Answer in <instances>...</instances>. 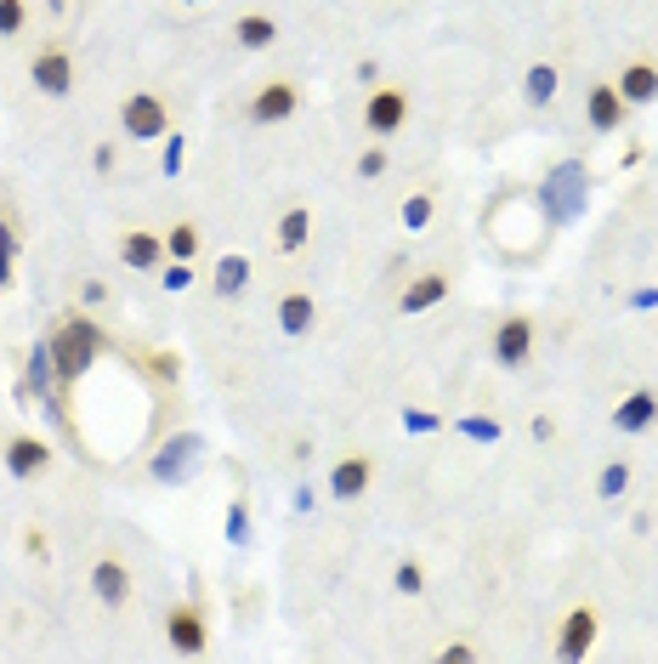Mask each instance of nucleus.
<instances>
[{"label":"nucleus","mask_w":658,"mask_h":664,"mask_svg":"<svg viewBox=\"0 0 658 664\" xmlns=\"http://www.w3.org/2000/svg\"><path fill=\"white\" fill-rule=\"evenodd\" d=\"M46 347H52V370H57V381H80V375L91 370V358H103V329L75 313L69 324H57V329H52Z\"/></svg>","instance_id":"f257e3e1"},{"label":"nucleus","mask_w":658,"mask_h":664,"mask_svg":"<svg viewBox=\"0 0 658 664\" xmlns=\"http://www.w3.org/2000/svg\"><path fill=\"white\" fill-rule=\"evenodd\" d=\"M120 131L131 143H159V137H171V114H164L154 91H131L120 103Z\"/></svg>","instance_id":"f03ea898"},{"label":"nucleus","mask_w":658,"mask_h":664,"mask_svg":"<svg viewBox=\"0 0 658 664\" xmlns=\"http://www.w3.org/2000/svg\"><path fill=\"white\" fill-rule=\"evenodd\" d=\"M529 358H534V318L529 313L500 318V329H494V363L500 370H522Z\"/></svg>","instance_id":"7ed1b4c3"},{"label":"nucleus","mask_w":658,"mask_h":664,"mask_svg":"<svg viewBox=\"0 0 658 664\" xmlns=\"http://www.w3.org/2000/svg\"><path fill=\"white\" fill-rule=\"evenodd\" d=\"M29 80H35L41 97H69L75 91V57L63 46H41L35 57H29Z\"/></svg>","instance_id":"20e7f679"},{"label":"nucleus","mask_w":658,"mask_h":664,"mask_svg":"<svg viewBox=\"0 0 658 664\" xmlns=\"http://www.w3.org/2000/svg\"><path fill=\"white\" fill-rule=\"evenodd\" d=\"M597 637H602V619L590 608H574L563 619V630H556V664H585V653L597 648Z\"/></svg>","instance_id":"39448f33"},{"label":"nucleus","mask_w":658,"mask_h":664,"mask_svg":"<svg viewBox=\"0 0 658 664\" xmlns=\"http://www.w3.org/2000/svg\"><path fill=\"white\" fill-rule=\"evenodd\" d=\"M295 109H302V86H295V80H268L250 97V125H279Z\"/></svg>","instance_id":"423d86ee"},{"label":"nucleus","mask_w":658,"mask_h":664,"mask_svg":"<svg viewBox=\"0 0 658 664\" xmlns=\"http://www.w3.org/2000/svg\"><path fill=\"white\" fill-rule=\"evenodd\" d=\"M404 120H409V97L398 86H375L370 103H364V125L375 137H392V131H404Z\"/></svg>","instance_id":"0eeeda50"},{"label":"nucleus","mask_w":658,"mask_h":664,"mask_svg":"<svg viewBox=\"0 0 658 664\" xmlns=\"http://www.w3.org/2000/svg\"><path fill=\"white\" fill-rule=\"evenodd\" d=\"M164 637H171V648H177L182 659L205 653V642H211V630H205V614H200V608H188V603H177L171 614H164Z\"/></svg>","instance_id":"6e6552de"},{"label":"nucleus","mask_w":658,"mask_h":664,"mask_svg":"<svg viewBox=\"0 0 658 664\" xmlns=\"http://www.w3.org/2000/svg\"><path fill=\"white\" fill-rule=\"evenodd\" d=\"M370 483H375L370 454H347V460H336V472H329V494H336V500H358V494H370Z\"/></svg>","instance_id":"1a4fd4ad"},{"label":"nucleus","mask_w":658,"mask_h":664,"mask_svg":"<svg viewBox=\"0 0 658 664\" xmlns=\"http://www.w3.org/2000/svg\"><path fill=\"white\" fill-rule=\"evenodd\" d=\"M120 261L125 268H137V273H154V268H164V239L159 234H148V227H131V234L120 239Z\"/></svg>","instance_id":"9d476101"},{"label":"nucleus","mask_w":658,"mask_h":664,"mask_svg":"<svg viewBox=\"0 0 658 664\" xmlns=\"http://www.w3.org/2000/svg\"><path fill=\"white\" fill-rule=\"evenodd\" d=\"M46 466H52V443H46V438H29V431H23V438L7 443V472H12V477L29 483V477H41Z\"/></svg>","instance_id":"9b49d317"},{"label":"nucleus","mask_w":658,"mask_h":664,"mask_svg":"<svg viewBox=\"0 0 658 664\" xmlns=\"http://www.w3.org/2000/svg\"><path fill=\"white\" fill-rule=\"evenodd\" d=\"M193 460H200V438H193V431H182V438L164 443V454H154V466H148V472L164 477V483H182Z\"/></svg>","instance_id":"f8f14e48"},{"label":"nucleus","mask_w":658,"mask_h":664,"mask_svg":"<svg viewBox=\"0 0 658 664\" xmlns=\"http://www.w3.org/2000/svg\"><path fill=\"white\" fill-rule=\"evenodd\" d=\"M91 590H97V603H103V608H120L125 596H131V569H125L120 556H103L91 569Z\"/></svg>","instance_id":"ddd939ff"},{"label":"nucleus","mask_w":658,"mask_h":664,"mask_svg":"<svg viewBox=\"0 0 658 664\" xmlns=\"http://www.w3.org/2000/svg\"><path fill=\"white\" fill-rule=\"evenodd\" d=\"M658 420V392H631V397H624V404L613 409V431H624V438H636V431H647Z\"/></svg>","instance_id":"4468645a"},{"label":"nucleus","mask_w":658,"mask_h":664,"mask_svg":"<svg viewBox=\"0 0 658 664\" xmlns=\"http://www.w3.org/2000/svg\"><path fill=\"white\" fill-rule=\"evenodd\" d=\"M449 302V279L443 273H420L404 295H398V313H432V307H443Z\"/></svg>","instance_id":"2eb2a0df"},{"label":"nucleus","mask_w":658,"mask_h":664,"mask_svg":"<svg viewBox=\"0 0 658 664\" xmlns=\"http://www.w3.org/2000/svg\"><path fill=\"white\" fill-rule=\"evenodd\" d=\"M613 91L624 97V109L653 103V97H658V69H653V63H631V69H624V75L613 80Z\"/></svg>","instance_id":"dca6fc26"},{"label":"nucleus","mask_w":658,"mask_h":664,"mask_svg":"<svg viewBox=\"0 0 658 664\" xmlns=\"http://www.w3.org/2000/svg\"><path fill=\"white\" fill-rule=\"evenodd\" d=\"M585 114H590V125H597V131H619L624 125V97L613 86H590Z\"/></svg>","instance_id":"f3484780"},{"label":"nucleus","mask_w":658,"mask_h":664,"mask_svg":"<svg viewBox=\"0 0 658 664\" xmlns=\"http://www.w3.org/2000/svg\"><path fill=\"white\" fill-rule=\"evenodd\" d=\"M313 318H318V302H313L307 290H290L284 302H279V329H284V336H307Z\"/></svg>","instance_id":"a211bd4d"},{"label":"nucleus","mask_w":658,"mask_h":664,"mask_svg":"<svg viewBox=\"0 0 658 664\" xmlns=\"http://www.w3.org/2000/svg\"><path fill=\"white\" fill-rule=\"evenodd\" d=\"M579 193H585V171H579V165H563V171H556V182L545 188V205H551L556 216H574Z\"/></svg>","instance_id":"6ab92c4d"},{"label":"nucleus","mask_w":658,"mask_h":664,"mask_svg":"<svg viewBox=\"0 0 658 664\" xmlns=\"http://www.w3.org/2000/svg\"><path fill=\"white\" fill-rule=\"evenodd\" d=\"M234 35H239V46H245V52H268V46L279 41V23H273L268 12H245Z\"/></svg>","instance_id":"aec40b11"},{"label":"nucleus","mask_w":658,"mask_h":664,"mask_svg":"<svg viewBox=\"0 0 658 664\" xmlns=\"http://www.w3.org/2000/svg\"><path fill=\"white\" fill-rule=\"evenodd\" d=\"M245 284H250V261H245V256H222V261H216V273H211V290L227 302V295H239Z\"/></svg>","instance_id":"412c9836"},{"label":"nucleus","mask_w":658,"mask_h":664,"mask_svg":"<svg viewBox=\"0 0 658 664\" xmlns=\"http://www.w3.org/2000/svg\"><path fill=\"white\" fill-rule=\"evenodd\" d=\"M307 234H313V216H307L302 205H295V211H284V216H279V234H273V239H279V250H284V256H295V250L307 245Z\"/></svg>","instance_id":"4be33fe9"},{"label":"nucleus","mask_w":658,"mask_h":664,"mask_svg":"<svg viewBox=\"0 0 658 664\" xmlns=\"http://www.w3.org/2000/svg\"><path fill=\"white\" fill-rule=\"evenodd\" d=\"M200 245H205V239H200V227H193V222H177L171 234H164V256H171L177 268H188V261L200 256Z\"/></svg>","instance_id":"5701e85b"},{"label":"nucleus","mask_w":658,"mask_h":664,"mask_svg":"<svg viewBox=\"0 0 658 664\" xmlns=\"http://www.w3.org/2000/svg\"><path fill=\"white\" fill-rule=\"evenodd\" d=\"M522 97H529L534 109L551 103V97H556V69H551V63H534V69L522 75Z\"/></svg>","instance_id":"b1692460"},{"label":"nucleus","mask_w":658,"mask_h":664,"mask_svg":"<svg viewBox=\"0 0 658 664\" xmlns=\"http://www.w3.org/2000/svg\"><path fill=\"white\" fill-rule=\"evenodd\" d=\"M624 488H631V466H624V460H608L602 477H597V494L602 500H624Z\"/></svg>","instance_id":"393cba45"},{"label":"nucleus","mask_w":658,"mask_h":664,"mask_svg":"<svg viewBox=\"0 0 658 664\" xmlns=\"http://www.w3.org/2000/svg\"><path fill=\"white\" fill-rule=\"evenodd\" d=\"M12 273H18V227L0 216V290L12 284Z\"/></svg>","instance_id":"a878e982"},{"label":"nucleus","mask_w":658,"mask_h":664,"mask_svg":"<svg viewBox=\"0 0 658 664\" xmlns=\"http://www.w3.org/2000/svg\"><path fill=\"white\" fill-rule=\"evenodd\" d=\"M432 211H438V205H432V193H409L404 205H398V216H404V227H409V234H420V227L432 222Z\"/></svg>","instance_id":"bb28decb"},{"label":"nucleus","mask_w":658,"mask_h":664,"mask_svg":"<svg viewBox=\"0 0 658 664\" xmlns=\"http://www.w3.org/2000/svg\"><path fill=\"white\" fill-rule=\"evenodd\" d=\"M392 585H398L404 596H420V590H426V569L404 556V562H398V574H392Z\"/></svg>","instance_id":"cd10ccee"},{"label":"nucleus","mask_w":658,"mask_h":664,"mask_svg":"<svg viewBox=\"0 0 658 664\" xmlns=\"http://www.w3.org/2000/svg\"><path fill=\"white\" fill-rule=\"evenodd\" d=\"M23 23H29L23 0H0V35H23Z\"/></svg>","instance_id":"c85d7f7f"},{"label":"nucleus","mask_w":658,"mask_h":664,"mask_svg":"<svg viewBox=\"0 0 658 664\" xmlns=\"http://www.w3.org/2000/svg\"><path fill=\"white\" fill-rule=\"evenodd\" d=\"M386 148H364V154H358V177H364V182H381L386 177Z\"/></svg>","instance_id":"c756f323"},{"label":"nucleus","mask_w":658,"mask_h":664,"mask_svg":"<svg viewBox=\"0 0 658 664\" xmlns=\"http://www.w3.org/2000/svg\"><path fill=\"white\" fill-rule=\"evenodd\" d=\"M227 540H234V545H245V540H250V511H245V500L227 506Z\"/></svg>","instance_id":"7c9ffc66"},{"label":"nucleus","mask_w":658,"mask_h":664,"mask_svg":"<svg viewBox=\"0 0 658 664\" xmlns=\"http://www.w3.org/2000/svg\"><path fill=\"white\" fill-rule=\"evenodd\" d=\"M460 431H466V438H477V443H494V438H500V426H494V420H483V415L460 420Z\"/></svg>","instance_id":"2f4dec72"},{"label":"nucleus","mask_w":658,"mask_h":664,"mask_svg":"<svg viewBox=\"0 0 658 664\" xmlns=\"http://www.w3.org/2000/svg\"><path fill=\"white\" fill-rule=\"evenodd\" d=\"M438 664H477V653H472V642H449L438 653Z\"/></svg>","instance_id":"473e14b6"},{"label":"nucleus","mask_w":658,"mask_h":664,"mask_svg":"<svg viewBox=\"0 0 658 664\" xmlns=\"http://www.w3.org/2000/svg\"><path fill=\"white\" fill-rule=\"evenodd\" d=\"M80 302H86V307H103V302H109V284H103V279H86V284H80Z\"/></svg>","instance_id":"72a5a7b5"},{"label":"nucleus","mask_w":658,"mask_h":664,"mask_svg":"<svg viewBox=\"0 0 658 664\" xmlns=\"http://www.w3.org/2000/svg\"><path fill=\"white\" fill-rule=\"evenodd\" d=\"M164 171H182V137H177V131H171V137H164Z\"/></svg>","instance_id":"f704fd0d"},{"label":"nucleus","mask_w":658,"mask_h":664,"mask_svg":"<svg viewBox=\"0 0 658 664\" xmlns=\"http://www.w3.org/2000/svg\"><path fill=\"white\" fill-rule=\"evenodd\" d=\"M188 284H193V273H188V268H164V290H171V295H177V290H188Z\"/></svg>","instance_id":"c9c22d12"},{"label":"nucleus","mask_w":658,"mask_h":664,"mask_svg":"<svg viewBox=\"0 0 658 664\" xmlns=\"http://www.w3.org/2000/svg\"><path fill=\"white\" fill-rule=\"evenodd\" d=\"M114 159H120V154H114L109 143H97V148H91V165H97V171H114Z\"/></svg>","instance_id":"e433bc0d"},{"label":"nucleus","mask_w":658,"mask_h":664,"mask_svg":"<svg viewBox=\"0 0 658 664\" xmlns=\"http://www.w3.org/2000/svg\"><path fill=\"white\" fill-rule=\"evenodd\" d=\"M404 426H409V431H432V426H438V415H404Z\"/></svg>","instance_id":"4c0bfd02"}]
</instances>
